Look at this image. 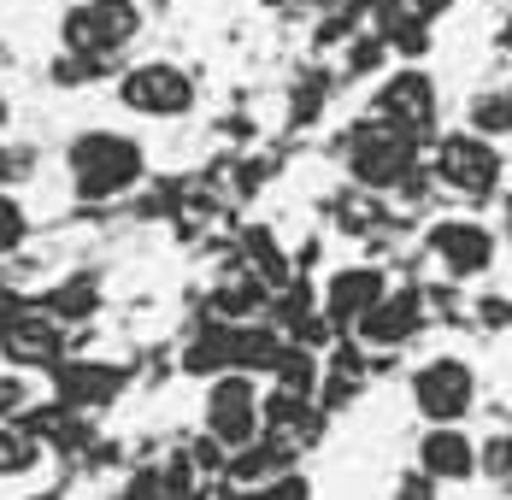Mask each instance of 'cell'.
<instances>
[{"instance_id":"cell-1","label":"cell","mask_w":512,"mask_h":500,"mask_svg":"<svg viewBox=\"0 0 512 500\" xmlns=\"http://www.w3.org/2000/svg\"><path fill=\"white\" fill-rule=\"evenodd\" d=\"M65 177H71L77 200H118L148 177V148L130 130L89 124L65 142Z\"/></svg>"},{"instance_id":"cell-2","label":"cell","mask_w":512,"mask_h":500,"mask_svg":"<svg viewBox=\"0 0 512 500\" xmlns=\"http://www.w3.org/2000/svg\"><path fill=\"white\" fill-rule=\"evenodd\" d=\"M430 183L436 189H448V195H460L465 206H489V200L501 195V183H507V153L501 142H489V136H471V130H448L436 148H430Z\"/></svg>"},{"instance_id":"cell-3","label":"cell","mask_w":512,"mask_h":500,"mask_svg":"<svg viewBox=\"0 0 512 500\" xmlns=\"http://www.w3.org/2000/svg\"><path fill=\"white\" fill-rule=\"evenodd\" d=\"M265 430V389L248 371H224L212 377L201 395V436H212L224 453H242L248 442H259Z\"/></svg>"},{"instance_id":"cell-4","label":"cell","mask_w":512,"mask_h":500,"mask_svg":"<svg viewBox=\"0 0 512 500\" xmlns=\"http://www.w3.org/2000/svg\"><path fill=\"white\" fill-rule=\"evenodd\" d=\"M112 100H118L130 118L177 124V118L195 112V77H189L177 59H142V65H130V71L112 83Z\"/></svg>"},{"instance_id":"cell-5","label":"cell","mask_w":512,"mask_h":500,"mask_svg":"<svg viewBox=\"0 0 512 500\" xmlns=\"http://www.w3.org/2000/svg\"><path fill=\"white\" fill-rule=\"evenodd\" d=\"M342 148H348V177H354L359 189H401L418 171V142H412L407 130L383 124V118L354 124L342 136Z\"/></svg>"},{"instance_id":"cell-6","label":"cell","mask_w":512,"mask_h":500,"mask_svg":"<svg viewBox=\"0 0 512 500\" xmlns=\"http://www.w3.org/2000/svg\"><path fill=\"white\" fill-rule=\"evenodd\" d=\"M407 395L424 424H465L477 406V371L465 353H430L407 377Z\"/></svg>"},{"instance_id":"cell-7","label":"cell","mask_w":512,"mask_h":500,"mask_svg":"<svg viewBox=\"0 0 512 500\" xmlns=\"http://www.w3.org/2000/svg\"><path fill=\"white\" fill-rule=\"evenodd\" d=\"M59 36H65L71 53L106 65L112 53H124L142 36V6H136V0H77V6H65Z\"/></svg>"},{"instance_id":"cell-8","label":"cell","mask_w":512,"mask_h":500,"mask_svg":"<svg viewBox=\"0 0 512 500\" xmlns=\"http://www.w3.org/2000/svg\"><path fill=\"white\" fill-rule=\"evenodd\" d=\"M65 353H71V336L42 306H12L0 318V359L12 371H53V365H65Z\"/></svg>"},{"instance_id":"cell-9","label":"cell","mask_w":512,"mask_h":500,"mask_svg":"<svg viewBox=\"0 0 512 500\" xmlns=\"http://www.w3.org/2000/svg\"><path fill=\"white\" fill-rule=\"evenodd\" d=\"M430 259L454 277V283H471V277H489L495 259H501V236L483 224V218H436L430 236H424Z\"/></svg>"},{"instance_id":"cell-10","label":"cell","mask_w":512,"mask_h":500,"mask_svg":"<svg viewBox=\"0 0 512 500\" xmlns=\"http://www.w3.org/2000/svg\"><path fill=\"white\" fill-rule=\"evenodd\" d=\"M371 118H383V124L407 130L412 142H418V136H430V130H436V118H442V106H436V77H430V71H418V65L389 71V77L377 83V95H371Z\"/></svg>"},{"instance_id":"cell-11","label":"cell","mask_w":512,"mask_h":500,"mask_svg":"<svg viewBox=\"0 0 512 500\" xmlns=\"http://www.w3.org/2000/svg\"><path fill=\"white\" fill-rule=\"evenodd\" d=\"M424 324H430L424 289H389V295H383L354 324V336H359V348L389 353V348H407V342H418V336H424Z\"/></svg>"},{"instance_id":"cell-12","label":"cell","mask_w":512,"mask_h":500,"mask_svg":"<svg viewBox=\"0 0 512 500\" xmlns=\"http://www.w3.org/2000/svg\"><path fill=\"white\" fill-rule=\"evenodd\" d=\"M383 295H389V277H383V265L354 259V265H336V271L324 277L318 312H324L336 330H354V324H359V318H365V312H371Z\"/></svg>"},{"instance_id":"cell-13","label":"cell","mask_w":512,"mask_h":500,"mask_svg":"<svg viewBox=\"0 0 512 500\" xmlns=\"http://www.w3.org/2000/svg\"><path fill=\"white\" fill-rule=\"evenodd\" d=\"M412 459H418V471H424L430 483H448V489H460V483H471V477L483 471L477 442L465 436V424H430V430L418 436Z\"/></svg>"},{"instance_id":"cell-14","label":"cell","mask_w":512,"mask_h":500,"mask_svg":"<svg viewBox=\"0 0 512 500\" xmlns=\"http://www.w3.org/2000/svg\"><path fill=\"white\" fill-rule=\"evenodd\" d=\"M53 389H59V406L89 412V406H106L124 389V371L106 359H65V365H53Z\"/></svg>"},{"instance_id":"cell-15","label":"cell","mask_w":512,"mask_h":500,"mask_svg":"<svg viewBox=\"0 0 512 500\" xmlns=\"http://www.w3.org/2000/svg\"><path fill=\"white\" fill-rule=\"evenodd\" d=\"M206 306H212V318H218V324H259V312L271 306V289L259 283L248 265H230V271L212 283Z\"/></svg>"},{"instance_id":"cell-16","label":"cell","mask_w":512,"mask_h":500,"mask_svg":"<svg viewBox=\"0 0 512 500\" xmlns=\"http://www.w3.org/2000/svg\"><path fill=\"white\" fill-rule=\"evenodd\" d=\"M48 465V442L24 418H0V483H30Z\"/></svg>"},{"instance_id":"cell-17","label":"cell","mask_w":512,"mask_h":500,"mask_svg":"<svg viewBox=\"0 0 512 500\" xmlns=\"http://www.w3.org/2000/svg\"><path fill=\"white\" fill-rule=\"evenodd\" d=\"M42 312H53L59 324H83V318H95L101 312V283L89 277V271H77V277H59L48 295L36 300Z\"/></svg>"},{"instance_id":"cell-18","label":"cell","mask_w":512,"mask_h":500,"mask_svg":"<svg viewBox=\"0 0 512 500\" xmlns=\"http://www.w3.org/2000/svg\"><path fill=\"white\" fill-rule=\"evenodd\" d=\"M465 130L489 136V142H507L512 136V89H477V95L465 100Z\"/></svg>"},{"instance_id":"cell-19","label":"cell","mask_w":512,"mask_h":500,"mask_svg":"<svg viewBox=\"0 0 512 500\" xmlns=\"http://www.w3.org/2000/svg\"><path fill=\"white\" fill-rule=\"evenodd\" d=\"M24 242H30V206L12 189H0V259H12Z\"/></svg>"},{"instance_id":"cell-20","label":"cell","mask_w":512,"mask_h":500,"mask_svg":"<svg viewBox=\"0 0 512 500\" xmlns=\"http://www.w3.org/2000/svg\"><path fill=\"white\" fill-rule=\"evenodd\" d=\"M383 59H389V42L371 30V36L348 42V53H342V71H348V77H371V71H383Z\"/></svg>"},{"instance_id":"cell-21","label":"cell","mask_w":512,"mask_h":500,"mask_svg":"<svg viewBox=\"0 0 512 500\" xmlns=\"http://www.w3.org/2000/svg\"><path fill=\"white\" fill-rule=\"evenodd\" d=\"M230 500H312V483L301 471H283V477H271V483H254V489H236Z\"/></svg>"},{"instance_id":"cell-22","label":"cell","mask_w":512,"mask_h":500,"mask_svg":"<svg viewBox=\"0 0 512 500\" xmlns=\"http://www.w3.org/2000/svg\"><path fill=\"white\" fill-rule=\"evenodd\" d=\"M389 500H442V483H430L424 471H407V477H395Z\"/></svg>"},{"instance_id":"cell-23","label":"cell","mask_w":512,"mask_h":500,"mask_svg":"<svg viewBox=\"0 0 512 500\" xmlns=\"http://www.w3.org/2000/svg\"><path fill=\"white\" fill-rule=\"evenodd\" d=\"M407 6L418 12V18H424V24H436V18H448V12H454L460 0H407Z\"/></svg>"},{"instance_id":"cell-24","label":"cell","mask_w":512,"mask_h":500,"mask_svg":"<svg viewBox=\"0 0 512 500\" xmlns=\"http://www.w3.org/2000/svg\"><path fill=\"white\" fill-rule=\"evenodd\" d=\"M265 6H289V0H265Z\"/></svg>"}]
</instances>
